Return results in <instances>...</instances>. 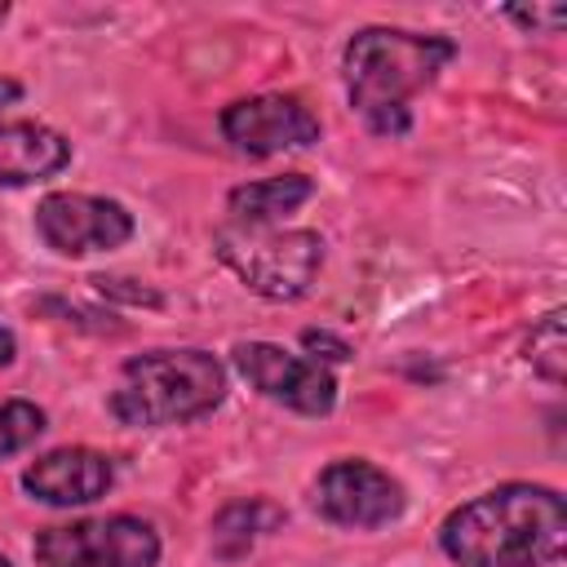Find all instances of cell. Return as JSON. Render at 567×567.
<instances>
[{
	"label": "cell",
	"mask_w": 567,
	"mask_h": 567,
	"mask_svg": "<svg viewBox=\"0 0 567 567\" xmlns=\"http://www.w3.org/2000/svg\"><path fill=\"white\" fill-rule=\"evenodd\" d=\"M456 567H549L567 549V501L545 483H501L439 523Z\"/></svg>",
	"instance_id": "cell-1"
},
{
	"label": "cell",
	"mask_w": 567,
	"mask_h": 567,
	"mask_svg": "<svg viewBox=\"0 0 567 567\" xmlns=\"http://www.w3.org/2000/svg\"><path fill=\"white\" fill-rule=\"evenodd\" d=\"M452 58L456 44L439 31L359 27L341 53V75L354 115L377 137H403L412 128V97L425 93Z\"/></svg>",
	"instance_id": "cell-2"
},
{
	"label": "cell",
	"mask_w": 567,
	"mask_h": 567,
	"mask_svg": "<svg viewBox=\"0 0 567 567\" xmlns=\"http://www.w3.org/2000/svg\"><path fill=\"white\" fill-rule=\"evenodd\" d=\"M226 399V363L199 346H168L124 359L120 381L106 399L120 425L159 430L186 425L221 408Z\"/></svg>",
	"instance_id": "cell-3"
},
{
	"label": "cell",
	"mask_w": 567,
	"mask_h": 567,
	"mask_svg": "<svg viewBox=\"0 0 567 567\" xmlns=\"http://www.w3.org/2000/svg\"><path fill=\"white\" fill-rule=\"evenodd\" d=\"M217 261L266 301H297L323 270V235L306 226H217Z\"/></svg>",
	"instance_id": "cell-4"
},
{
	"label": "cell",
	"mask_w": 567,
	"mask_h": 567,
	"mask_svg": "<svg viewBox=\"0 0 567 567\" xmlns=\"http://www.w3.org/2000/svg\"><path fill=\"white\" fill-rule=\"evenodd\" d=\"M159 549V532L137 514L58 523L31 540L40 567H155Z\"/></svg>",
	"instance_id": "cell-5"
},
{
	"label": "cell",
	"mask_w": 567,
	"mask_h": 567,
	"mask_svg": "<svg viewBox=\"0 0 567 567\" xmlns=\"http://www.w3.org/2000/svg\"><path fill=\"white\" fill-rule=\"evenodd\" d=\"M310 501H315L319 518L350 527V532L385 527V523L403 518V509H408L403 483L363 456H341V461L323 465L310 487Z\"/></svg>",
	"instance_id": "cell-6"
},
{
	"label": "cell",
	"mask_w": 567,
	"mask_h": 567,
	"mask_svg": "<svg viewBox=\"0 0 567 567\" xmlns=\"http://www.w3.org/2000/svg\"><path fill=\"white\" fill-rule=\"evenodd\" d=\"M35 235L58 257L111 252L133 239V213L120 199L84 190H49L35 204Z\"/></svg>",
	"instance_id": "cell-7"
},
{
	"label": "cell",
	"mask_w": 567,
	"mask_h": 567,
	"mask_svg": "<svg viewBox=\"0 0 567 567\" xmlns=\"http://www.w3.org/2000/svg\"><path fill=\"white\" fill-rule=\"evenodd\" d=\"M235 372L270 403H284L301 416H328L337 408V377L301 354H288L275 341H235Z\"/></svg>",
	"instance_id": "cell-8"
},
{
	"label": "cell",
	"mask_w": 567,
	"mask_h": 567,
	"mask_svg": "<svg viewBox=\"0 0 567 567\" xmlns=\"http://www.w3.org/2000/svg\"><path fill=\"white\" fill-rule=\"evenodd\" d=\"M221 137L230 142L235 155L248 159H266V155H284V151H301L315 146L323 124L319 115L292 97V93H257V97H239L221 111L217 120Z\"/></svg>",
	"instance_id": "cell-9"
},
{
	"label": "cell",
	"mask_w": 567,
	"mask_h": 567,
	"mask_svg": "<svg viewBox=\"0 0 567 567\" xmlns=\"http://www.w3.org/2000/svg\"><path fill=\"white\" fill-rule=\"evenodd\" d=\"M22 487L31 501L71 509V505H93L115 487V461L97 447H53L40 452L22 470Z\"/></svg>",
	"instance_id": "cell-10"
},
{
	"label": "cell",
	"mask_w": 567,
	"mask_h": 567,
	"mask_svg": "<svg viewBox=\"0 0 567 567\" xmlns=\"http://www.w3.org/2000/svg\"><path fill=\"white\" fill-rule=\"evenodd\" d=\"M71 164V142L40 120L0 124V186L49 182Z\"/></svg>",
	"instance_id": "cell-11"
},
{
	"label": "cell",
	"mask_w": 567,
	"mask_h": 567,
	"mask_svg": "<svg viewBox=\"0 0 567 567\" xmlns=\"http://www.w3.org/2000/svg\"><path fill=\"white\" fill-rule=\"evenodd\" d=\"M310 195H315V177H306V173L257 177V182H244L226 195V213H230L235 226H279Z\"/></svg>",
	"instance_id": "cell-12"
},
{
	"label": "cell",
	"mask_w": 567,
	"mask_h": 567,
	"mask_svg": "<svg viewBox=\"0 0 567 567\" xmlns=\"http://www.w3.org/2000/svg\"><path fill=\"white\" fill-rule=\"evenodd\" d=\"M275 527H284V509L270 496H239L230 505L217 509L213 518V554L217 558H244L261 536H270Z\"/></svg>",
	"instance_id": "cell-13"
},
{
	"label": "cell",
	"mask_w": 567,
	"mask_h": 567,
	"mask_svg": "<svg viewBox=\"0 0 567 567\" xmlns=\"http://www.w3.org/2000/svg\"><path fill=\"white\" fill-rule=\"evenodd\" d=\"M523 359L549 385H563L567 381V332H563V310L558 306L532 323V332L523 341Z\"/></svg>",
	"instance_id": "cell-14"
},
{
	"label": "cell",
	"mask_w": 567,
	"mask_h": 567,
	"mask_svg": "<svg viewBox=\"0 0 567 567\" xmlns=\"http://www.w3.org/2000/svg\"><path fill=\"white\" fill-rule=\"evenodd\" d=\"M44 425H49V416L31 399H0V461L31 447L44 434Z\"/></svg>",
	"instance_id": "cell-15"
},
{
	"label": "cell",
	"mask_w": 567,
	"mask_h": 567,
	"mask_svg": "<svg viewBox=\"0 0 567 567\" xmlns=\"http://www.w3.org/2000/svg\"><path fill=\"white\" fill-rule=\"evenodd\" d=\"M505 18L518 22L532 35H554V31L567 27V4H509Z\"/></svg>",
	"instance_id": "cell-16"
},
{
	"label": "cell",
	"mask_w": 567,
	"mask_h": 567,
	"mask_svg": "<svg viewBox=\"0 0 567 567\" xmlns=\"http://www.w3.org/2000/svg\"><path fill=\"white\" fill-rule=\"evenodd\" d=\"M301 350H306L315 363H323V368H328V363H346V359L354 354L350 341H341L337 332H323V328H306V332H301Z\"/></svg>",
	"instance_id": "cell-17"
},
{
	"label": "cell",
	"mask_w": 567,
	"mask_h": 567,
	"mask_svg": "<svg viewBox=\"0 0 567 567\" xmlns=\"http://www.w3.org/2000/svg\"><path fill=\"white\" fill-rule=\"evenodd\" d=\"M89 284H97V292H106V297H124V301H133V306H159V292H151V288H133V279H106V275H93Z\"/></svg>",
	"instance_id": "cell-18"
},
{
	"label": "cell",
	"mask_w": 567,
	"mask_h": 567,
	"mask_svg": "<svg viewBox=\"0 0 567 567\" xmlns=\"http://www.w3.org/2000/svg\"><path fill=\"white\" fill-rule=\"evenodd\" d=\"M13 354H18V337H13L9 328H0V368H9Z\"/></svg>",
	"instance_id": "cell-19"
},
{
	"label": "cell",
	"mask_w": 567,
	"mask_h": 567,
	"mask_svg": "<svg viewBox=\"0 0 567 567\" xmlns=\"http://www.w3.org/2000/svg\"><path fill=\"white\" fill-rule=\"evenodd\" d=\"M18 97H22V84L9 80V75H0V106H13Z\"/></svg>",
	"instance_id": "cell-20"
},
{
	"label": "cell",
	"mask_w": 567,
	"mask_h": 567,
	"mask_svg": "<svg viewBox=\"0 0 567 567\" xmlns=\"http://www.w3.org/2000/svg\"><path fill=\"white\" fill-rule=\"evenodd\" d=\"M4 18H9V4H0V22H4Z\"/></svg>",
	"instance_id": "cell-21"
},
{
	"label": "cell",
	"mask_w": 567,
	"mask_h": 567,
	"mask_svg": "<svg viewBox=\"0 0 567 567\" xmlns=\"http://www.w3.org/2000/svg\"><path fill=\"white\" fill-rule=\"evenodd\" d=\"M0 567H13V563H9V558H4V554H0Z\"/></svg>",
	"instance_id": "cell-22"
}]
</instances>
